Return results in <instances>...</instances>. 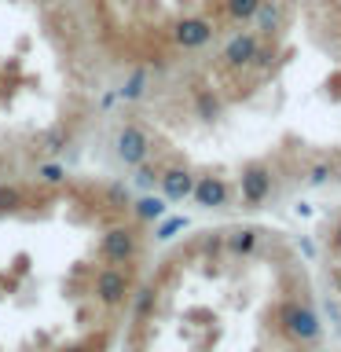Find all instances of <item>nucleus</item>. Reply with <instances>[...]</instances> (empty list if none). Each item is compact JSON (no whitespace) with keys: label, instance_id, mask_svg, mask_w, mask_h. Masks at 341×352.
Here are the masks:
<instances>
[{"label":"nucleus","instance_id":"nucleus-12","mask_svg":"<svg viewBox=\"0 0 341 352\" xmlns=\"http://www.w3.org/2000/svg\"><path fill=\"white\" fill-rule=\"evenodd\" d=\"M140 217H162V202H154V198H143V202H140Z\"/></svg>","mask_w":341,"mask_h":352},{"label":"nucleus","instance_id":"nucleus-9","mask_svg":"<svg viewBox=\"0 0 341 352\" xmlns=\"http://www.w3.org/2000/svg\"><path fill=\"white\" fill-rule=\"evenodd\" d=\"M162 187H165V195L169 198H184V195H191V173H184V169H169L162 176Z\"/></svg>","mask_w":341,"mask_h":352},{"label":"nucleus","instance_id":"nucleus-18","mask_svg":"<svg viewBox=\"0 0 341 352\" xmlns=\"http://www.w3.org/2000/svg\"><path fill=\"white\" fill-rule=\"evenodd\" d=\"M338 246H341V231H338Z\"/></svg>","mask_w":341,"mask_h":352},{"label":"nucleus","instance_id":"nucleus-2","mask_svg":"<svg viewBox=\"0 0 341 352\" xmlns=\"http://www.w3.org/2000/svg\"><path fill=\"white\" fill-rule=\"evenodd\" d=\"M96 294H99V301L103 305H118V301H125V294H129V275L125 272H103L96 279Z\"/></svg>","mask_w":341,"mask_h":352},{"label":"nucleus","instance_id":"nucleus-5","mask_svg":"<svg viewBox=\"0 0 341 352\" xmlns=\"http://www.w3.org/2000/svg\"><path fill=\"white\" fill-rule=\"evenodd\" d=\"M132 253H136V239H132L125 228L107 231V239H103V257H107V261L121 264V261H129Z\"/></svg>","mask_w":341,"mask_h":352},{"label":"nucleus","instance_id":"nucleus-11","mask_svg":"<svg viewBox=\"0 0 341 352\" xmlns=\"http://www.w3.org/2000/svg\"><path fill=\"white\" fill-rule=\"evenodd\" d=\"M198 110H202V118H213L217 110H220V103L213 96H198Z\"/></svg>","mask_w":341,"mask_h":352},{"label":"nucleus","instance_id":"nucleus-14","mask_svg":"<svg viewBox=\"0 0 341 352\" xmlns=\"http://www.w3.org/2000/svg\"><path fill=\"white\" fill-rule=\"evenodd\" d=\"M19 206V191H11V187H0V209H11Z\"/></svg>","mask_w":341,"mask_h":352},{"label":"nucleus","instance_id":"nucleus-16","mask_svg":"<svg viewBox=\"0 0 341 352\" xmlns=\"http://www.w3.org/2000/svg\"><path fill=\"white\" fill-rule=\"evenodd\" d=\"M327 176H330L327 165H316V169H312V180H316V184H319V180H327Z\"/></svg>","mask_w":341,"mask_h":352},{"label":"nucleus","instance_id":"nucleus-6","mask_svg":"<svg viewBox=\"0 0 341 352\" xmlns=\"http://www.w3.org/2000/svg\"><path fill=\"white\" fill-rule=\"evenodd\" d=\"M118 154H121L125 162H143V158H147V136H143L140 129L129 125V129L118 136Z\"/></svg>","mask_w":341,"mask_h":352},{"label":"nucleus","instance_id":"nucleus-1","mask_svg":"<svg viewBox=\"0 0 341 352\" xmlns=\"http://www.w3.org/2000/svg\"><path fill=\"white\" fill-rule=\"evenodd\" d=\"M283 323H286V330H290L294 338H301V341H312L316 330H319L316 316L308 312V308H301V305H286L283 308Z\"/></svg>","mask_w":341,"mask_h":352},{"label":"nucleus","instance_id":"nucleus-3","mask_svg":"<svg viewBox=\"0 0 341 352\" xmlns=\"http://www.w3.org/2000/svg\"><path fill=\"white\" fill-rule=\"evenodd\" d=\"M268 191H272V176H268V169L253 165V169L242 173V198H246L250 206L264 202V198H268Z\"/></svg>","mask_w":341,"mask_h":352},{"label":"nucleus","instance_id":"nucleus-7","mask_svg":"<svg viewBox=\"0 0 341 352\" xmlns=\"http://www.w3.org/2000/svg\"><path fill=\"white\" fill-rule=\"evenodd\" d=\"M224 59H228L231 66H246V63H253V59H257V37H253V33H246V37H235V41L228 44Z\"/></svg>","mask_w":341,"mask_h":352},{"label":"nucleus","instance_id":"nucleus-15","mask_svg":"<svg viewBox=\"0 0 341 352\" xmlns=\"http://www.w3.org/2000/svg\"><path fill=\"white\" fill-rule=\"evenodd\" d=\"M261 11V8H257ZM261 22H264V26H275V22H279V8H264L261 11Z\"/></svg>","mask_w":341,"mask_h":352},{"label":"nucleus","instance_id":"nucleus-8","mask_svg":"<svg viewBox=\"0 0 341 352\" xmlns=\"http://www.w3.org/2000/svg\"><path fill=\"white\" fill-rule=\"evenodd\" d=\"M195 198H198V206H220L228 198V187L220 180H213V176H206V180L195 187Z\"/></svg>","mask_w":341,"mask_h":352},{"label":"nucleus","instance_id":"nucleus-4","mask_svg":"<svg viewBox=\"0 0 341 352\" xmlns=\"http://www.w3.org/2000/svg\"><path fill=\"white\" fill-rule=\"evenodd\" d=\"M209 37H213V22L206 19H184L176 26V44H184V48H202Z\"/></svg>","mask_w":341,"mask_h":352},{"label":"nucleus","instance_id":"nucleus-17","mask_svg":"<svg viewBox=\"0 0 341 352\" xmlns=\"http://www.w3.org/2000/svg\"><path fill=\"white\" fill-rule=\"evenodd\" d=\"M66 352H85V349H66Z\"/></svg>","mask_w":341,"mask_h":352},{"label":"nucleus","instance_id":"nucleus-13","mask_svg":"<svg viewBox=\"0 0 341 352\" xmlns=\"http://www.w3.org/2000/svg\"><path fill=\"white\" fill-rule=\"evenodd\" d=\"M250 246H253V231H239V235L231 239V250H239V253L250 250Z\"/></svg>","mask_w":341,"mask_h":352},{"label":"nucleus","instance_id":"nucleus-10","mask_svg":"<svg viewBox=\"0 0 341 352\" xmlns=\"http://www.w3.org/2000/svg\"><path fill=\"white\" fill-rule=\"evenodd\" d=\"M257 8H261V0H228L231 19H250V15H257Z\"/></svg>","mask_w":341,"mask_h":352}]
</instances>
